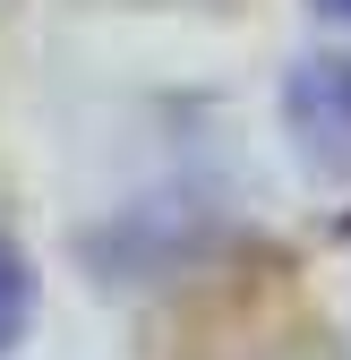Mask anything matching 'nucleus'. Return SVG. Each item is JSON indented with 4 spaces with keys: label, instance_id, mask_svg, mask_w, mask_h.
I'll return each instance as SVG.
<instances>
[{
    "label": "nucleus",
    "instance_id": "1",
    "mask_svg": "<svg viewBox=\"0 0 351 360\" xmlns=\"http://www.w3.org/2000/svg\"><path fill=\"white\" fill-rule=\"evenodd\" d=\"M283 120H291L300 155H309V172L351 180V60H343V52L291 69V86H283Z\"/></svg>",
    "mask_w": 351,
    "mask_h": 360
},
{
    "label": "nucleus",
    "instance_id": "2",
    "mask_svg": "<svg viewBox=\"0 0 351 360\" xmlns=\"http://www.w3.org/2000/svg\"><path fill=\"white\" fill-rule=\"evenodd\" d=\"M26 326H34V266H26V249L9 232H0V352H9Z\"/></svg>",
    "mask_w": 351,
    "mask_h": 360
},
{
    "label": "nucleus",
    "instance_id": "3",
    "mask_svg": "<svg viewBox=\"0 0 351 360\" xmlns=\"http://www.w3.org/2000/svg\"><path fill=\"white\" fill-rule=\"evenodd\" d=\"M317 9H334V18H351V0H317Z\"/></svg>",
    "mask_w": 351,
    "mask_h": 360
}]
</instances>
